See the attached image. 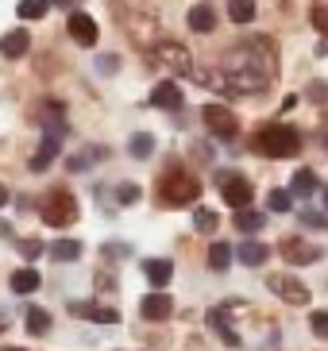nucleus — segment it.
<instances>
[{"label":"nucleus","mask_w":328,"mask_h":351,"mask_svg":"<svg viewBox=\"0 0 328 351\" xmlns=\"http://www.w3.org/2000/svg\"><path fill=\"white\" fill-rule=\"evenodd\" d=\"M139 313H143L147 320H166L170 313H174V301L166 298L163 289H154V293H147V298L139 301Z\"/></svg>","instance_id":"1a4fd4ad"},{"label":"nucleus","mask_w":328,"mask_h":351,"mask_svg":"<svg viewBox=\"0 0 328 351\" xmlns=\"http://www.w3.org/2000/svg\"><path fill=\"white\" fill-rule=\"evenodd\" d=\"M301 224H305V228H325L328 220L320 217V213H309V208H305V213H301Z\"/></svg>","instance_id":"f704fd0d"},{"label":"nucleus","mask_w":328,"mask_h":351,"mask_svg":"<svg viewBox=\"0 0 328 351\" xmlns=\"http://www.w3.org/2000/svg\"><path fill=\"white\" fill-rule=\"evenodd\" d=\"M51 255L58 258V263H78V258H82V243H78V239H58L51 247Z\"/></svg>","instance_id":"5701e85b"},{"label":"nucleus","mask_w":328,"mask_h":351,"mask_svg":"<svg viewBox=\"0 0 328 351\" xmlns=\"http://www.w3.org/2000/svg\"><path fill=\"white\" fill-rule=\"evenodd\" d=\"M320 189V182H317V174L313 170H298L294 174V182H290V193H298V197H313Z\"/></svg>","instance_id":"412c9836"},{"label":"nucleus","mask_w":328,"mask_h":351,"mask_svg":"<svg viewBox=\"0 0 328 351\" xmlns=\"http://www.w3.org/2000/svg\"><path fill=\"white\" fill-rule=\"evenodd\" d=\"M39 217H43V224H51V228H66L78 220V201L66 189H51V193L43 197Z\"/></svg>","instance_id":"7ed1b4c3"},{"label":"nucleus","mask_w":328,"mask_h":351,"mask_svg":"<svg viewBox=\"0 0 328 351\" xmlns=\"http://www.w3.org/2000/svg\"><path fill=\"white\" fill-rule=\"evenodd\" d=\"M154 54H159L166 66H174V70H182V73L194 66V58H189V51H185L182 43H159V47H154Z\"/></svg>","instance_id":"9d476101"},{"label":"nucleus","mask_w":328,"mask_h":351,"mask_svg":"<svg viewBox=\"0 0 328 351\" xmlns=\"http://www.w3.org/2000/svg\"><path fill=\"white\" fill-rule=\"evenodd\" d=\"M8 351H20V348H8Z\"/></svg>","instance_id":"ea45409f"},{"label":"nucleus","mask_w":328,"mask_h":351,"mask_svg":"<svg viewBox=\"0 0 328 351\" xmlns=\"http://www.w3.org/2000/svg\"><path fill=\"white\" fill-rule=\"evenodd\" d=\"M216 224H220V217H216V213H209V208H197V213H194V228L201 232V236H213Z\"/></svg>","instance_id":"c85d7f7f"},{"label":"nucleus","mask_w":328,"mask_h":351,"mask_svg":"<svg viewBox=\"0 0 328 351\" xmlns=\"http://www.w3.org/2000/svg\"><path fill=\"white\" fill-rule=\"evenodd\" d=\"M232 255H236V247H228V243H220V239H216L213 247H209V267H213V270H228Z\"/></svg>","instance_id":"393cba45"},{"label":"nucleus","mask_w":328,"mask_h":351,"mask_svg":"<svg viewBox=\"0 0 328 351\" xmlns=\"http://www.w3.org/2000/svg\"><path fill=\"white\" fill-rule=\"evenodd\" d=\"M70 313L73 317H82V320H97V324H116V320H120L116 309H101V305H89V301H73Z\"/></svg>","instance_id":"f8f14e48"},{"label":"nucleus","mask_w":328,"mask_h":351,"mask_svg":"<svg viewBox=\"0 0 328 351\" xmlns=\"http://www.w3.org/2000/svg\"><path fill=\"white\" fill-rule=\"evenodd\" d=\"M325 208H328V189H325Z\"/></svg>","instance_id":"58836bf2"},{"label":"nucleus","mask_w":328,"mask_h":351,"mask_svg":"<svg viewBox=\"0 0 328 351\" xmlns=\"http://www.w3.org/2000/svg\"><path fill=\"white\" fill-rule=\"evenodd\" d=\"M236 258L244 263V267H263V263L270 258V247L259 243V239H244V243L236 247Z\"/></svg>","instance_id":"ddd939ff"},{"label":"nucleus","mask_w":328,"mask_h":351,"mask_svg":"<svg viewBox=\"0 0 328 351\" xmlns=\"http://www.w3.org/2000/svg\"><path fill=\"white\" fill-rule=\"evenodd\" d=\"M201 120H205V128L213 135H220V139H236L239 135V120L232 116V108H224V104H205V108H201Z\"/></svg>","instance_id":"20e7f679"},{"label":"nucleus","mask_w":328,"mask_h":351,"mask_svg":"<svg viewBox=\"0 0 328 351\" xmlns=\"http://www.w3.org/2000/svg\"><path fill=\"white\" fill-rule=\"evenodd\" d=\"M116 201H120V205H135V201H139V186H132V182L116 186Z\"/></svg>","instance_id":"7c9ffc66"},{"label":"nucleus","mask_w":328,"mask_h":351,"mask_svg":"<svg viewBox=\"0 0 328 351\" xmlns=\"http://www.w3.org/2000/svg\"><path fill=\"white\" fill-rule=\"evenodd\" d=\"M47 8H51V0H20V4H16V16H20V20H43Z\"/></svg>","instance_id":"b1692460"},{"label":"nucleus","mask_w":328,"mask_h":351,"mask_svg":"<svg viewBox=\"0 0 328 351\" xmlns=\"http://www.w3.org/2000/svg\"><path fill=\"white\" fill-rule=\"evenodd\" d=\"M39 286H43V278L31 267H23V270H16V274H12V293H35Z\"/></svg>","instance_id":"aec40b11"},{"label":"nucleus","mask_w":328,"mask_h":351,"mask_svg":"<svg viewBox=\"0 0 328 351\" xmlns=\"http://www.w3.org/2000/svg\"><path fill=\"white\" fill-rule=\"evenodd\" d=\"M66 32H70V39L78 43V47H93V43H97V35H101V27H97V20H93V16L73 12L70 23H66Z\"/></svg>","instance_id":"6e6552de"},{"label":"nucleus","mask_w":328,"mask_h":351,"mask_svg":"<svg viewBox=\"0 0 328 351\" xmlns=\"http://www.w3.org/2000/svg\"><path fill=\"white\" fill-rule=\"evenodd\" d=\"M267 224V217L263 213H251V208H236V228L244 232V236H255L259 228Z\"/></svg>","instance_id":"4be33fe9"},{"label":"nucleus","mask_w":328,"mask_h":351,"mask_svg":"<svg viewBox=\"0 0 328 351\" xmlns=\"http://www.w3.org/2000/svg\"><path fill=\"white\" fill-rule=\"evenodd\" d=\"M4 205H8V189L0 186V208H4Z\"/></svg>","instance_id":"e433bc0d"},{"label":"nucleus","mask_w":328,"mask_h":351,"mask_svg":"<svg viewBox=\"0 0 328 351\" xmlns=\"http://www.w3.org/2000/svg\"><path fill=\"white\" fill-rule=\"evenodd\" d=\"M20 255L23 258H39L43 255V243H39V239H27V243H20Z\"/></svg>","instance_id":"72a5a7b5"},{"label":"nucleus","mask_w":328,"mask_h":351,"mask_svg":"<svg viewBox=\"0 0 328 351\" xmlns=\"http://www.w3.org/2000/svg\"><path fill=\"white\" fill-rule=\"evenodd\" d=\"M23 324H27L31 336H47V332H51V313L39 309V305H31L27 317H23Z\"/></svg>","instance_id":"6ab92c4d"},{"label":"nucleus","mask_w":328,"mask_h":351,"mask_svg":"<svg viewBox=\"0 0 328 351\" xmlns=\"http://www.w3.org/2000/svg\"><path fill=\"white\" fill-rule=\"evenodd\" d=\"M228 16L236 23H251L255 20V0H228Z\"/></svg>","instance_id":"bb28decb"},{"label":"nucleus","mask_w":328,"mask_h":351,"mask_svg":"<svg viewBox=\"0 0 328 351\" xmlns=\"http://www.w3.org/2000/svg\"><path fill=\"white\" fill-rule=\"evenodd\" d=\"M209 328L220 332V340H224L228 348H239V336H236V328L228 324V313H224V309H213V313H209Z\"/></svg>","instance_id":"f3484780"},{"label":"nucleus","mask_w":328,"mask_h":351,"mask_svg":"<svg viewBox=\"0 0 328 351\" xmlns=\"http://www.w3.org/2000/svg\"><path fill=\"white\" fill-rule=\"evenodd\" d=\"M189 27H194L197 35H209L216 27V12H213V4H194L189 8Z\"/></svg>","instance_id":"2eb2a0df"},{"label":"nucleus","mask_w":328,"mask_h":351,"mask_svg":"<svg viewBox=\"0 0 328 351\" xmlns=\"http://www.w3.org/2000/svg\"><path fill=\"white\" fill-rule=\"evenodd\" d=\"M4 324H8V320H4V317H0V332H4Z\"/></svg>","instance_id":"4c0bfd02"},{"label":"nucleus","mask_w":328,"mask_h":351,"mask_svg":"<svg viewBox=\"0 0 328 351\" xmlns=\"http://www.w3.org/2000/svg\"><path fill=\"white\" fill-rule=\"evenodd\" d=\"M282 258H286L290 267H305V263H317V258H320V247H309V243L290 239L286 251H282Z\"/></svg>","instance_id":"4468645a"},{"label":"nucleus","mask_w":328,"mask_h":351,"mask_svg":"<svg viewBox=\"0 0 328 351\" xmlns=\"http://www.w3.org/2000/svg\"><path fill=\"white\" fill-rule=\"evenodd\" d=\"M216 182H220V193H224V201L232 208H251V197H255V189H251V182L239 174H216Z\"/></svg>","instance_id":"39448f33"},{"label":"nucleus","mask_w":328,"mask_h":351,"mask_svg":"<svg viewBox=\"0 0 328 351\" xmlns=\"http://www.w3.org/2000/svg\"><path fill=\"white\" fill-rule=\"evenodd\" d=\"M197 197H201V186H197V178L185 174V170H170V174L159 182V201H163L166 208L194 205Z\"/></svg>","instance_id":"f03ea898"},{"label":"nucleus","mask_w":328,"mask_h":351,"mask_svg":"<svg viewBox=\"0 0 328 351\" xmlns=\"http://www.w3.org/2000/svg\"><path fill=\"white\" fill-rule=\"evenodd\" d=\"M267 205H270V213H290V205H294V193H290V189H270Z\"/></svg>","instance_id":"c756f323"},{"label":"nucleus","mask_w":328,"mask_h":351,"mask_svg":"<svg viewBox=\"0 0 328 351\" xmlns=\"http://www.w3.org/2000/svg\"><path fill=\"white\" fill-rule=\"evenodd\" d=\"M27 47H31V35L27 32H8L4 39H0V54H4V58H23Z\"/></svg>","instance_id":"dca6fc26"},{"label":"nucleus","mask_w":328,"mask_h":351,"mask_svg":"<svg viewBox=\"0 0 328 351\" xmlns=\"http://www.w3.org/2000/svg\"><path fill=\"white\" fill-rule=\"evenodd\" d=\"M309 20H313V27H317L320 35H328V4H317V8L309 12Z\"/></svg>","instance_id":"2f4dec72"},{"label":"nucleus","mask_w":328,"mask_h":351,"mask_svg":"<svg viewBox=\"0 0 328 351\" xmlns=\"http://www.w3.org/2000/svg\"><path fill=\"white\" fill-rule=\"evenodd\" d=\"M255 151H263L267 158H294L301 151V135L294 132V128L270 124L255 135Z\"/></svg>","instance_id":"f257e3e1"},{"label":"nucleus","mask_w":328,"mask_h":351,"mask_svg":"<svg viewBox=\"0 0 328 351\" xmlns=\"http://www.w3.org/2000/svg\"><path fill=\"white\" fill-rule=\"evenodd\" d=\"M151 104H154V108L174 112V108H182V89H178L174 82H159V85L151 89Z\"/></svg>","instance_id":"9b49d317"},{"label":"nucleus","mask_w":328,"mask_h":351,"mask_svg":"<svg viewBox=\"0 0 328 351\" xmlns=\"http://www.w3.org/2000/svg\"><path fill=\"white\" fill-rule=\"evenodd\" d=\"M58 151H62V128H47V139H43L39 151L31 155V170H35V174L51 170V162L58 158Z\"/></svg>","instance_id":"0eeeda50"},{"label":"nucleus","mask_w":328,"mask_h":351,"mask_svg":"<svg viewBox=\"0 0 328 351\" xmlns=\"http://www.w3.org/2000/svg\"><path fill=\"white\" fill-rule=\"evenodd\" d=\"M147 278H151L154 289H163L166 282L174 278V267H170V258H151V263H147Z\"/></svg>","instance_id":"a211bd4d"},{"label":"nucleus","mask_w":328,"mask_h":351,"mask_svg":"<svg viewBox=\"0 0 328 351\" xmlns=\"http://www.w3.org/2000/svg\"><path fill=\"white\" fill-rule=\"evenodd\" d=\"M128 151H132V158H151L154 155V135H147V132L132 135V139H128Z\"/></svg>","instance_id":"a878e982"},{"label":"nucleus","mask_w":328,"mask_h":351,"mask_svg":"<svg viewBox=\"0 0 328 351\" xmlns=\"http://www.w3.org/2000/svg\"><path fill=\"white\" fill-rule=\"evenodd\" d=\"M309 320H313V332H317L320 340H328V313L320 309V313H313V317H309Z\"/></svg>","instance_id":"473e14b6"},{"label":"nucleus","mask_w":328,"mask_h":351,"mask_svg":"<svg viewBox=\"0 0 328 351\" xmlns=\"http://www.w3.org/2000/svg\"><path fill=\"white\" fill-rule=\"evenodd\" d=\"M39 120H43L47 128H62V120H66V108H62L58 101H47V104L39 108Z\"/></svg>","instance_id":"cd10ccee"},{"label":"nucleus","mask_w":328,"mask_h":351,"mask_svg":"<svg viewBox=\"0 0 328 351\" xmlns=\"http://www.w3.org/2000/svg\"><path fill=\"white\" fill-rule=\"evenodd\" d=\"M267 289L278 293L282 301H290V305H309V286L298 282L294 274H274V278H267Z\"/></svg>","instance_id":"423d86ee"},{"label":"nucleus","mask_w":328,"mask_h":351,"mask_svg":"<svg viewBox=\"0 0 328 351\" xmlns=\"http://www.w3.org/2000/svg\"><path fill=\"white\" fill-rule=\"evenodd\" d=\"M309 93H313V101H325V93H328V89H325L320 82H313V89H309Z\"/></svg>","instance_id":"c9c22d12"}]
</instances>
